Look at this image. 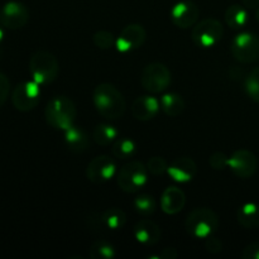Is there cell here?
<instances>
[{"label": "cell", "mask_w": 259, "mask_h": 259, "mask_svg": "<svg viewBox=\"0 0 259 259\" xmlns=\"http://www.w3.org/2000/svg\"><path fill=\"white\" fill-rule=\"evenodd\" d=\"M93 101L96 110L109 120L123 118L126 111V101L123 94L111 83H100L93 91Z\"/></svg>", "instance_id": "cell-1"}, {"label": "cell", "mask_w": 259, "mask_h": 259, "mask_svg": "<svg viewBox=\"0 0 259 259\" xmlns=\"http://www.w3.org/2000/svg\"><path fill=\"white\" fill-rule=\"evenodd\" d=\"M77 109L73 100L67 96H55L47 103L45 110V118L48 125L57 131L68 129L75 125Z\"/></svg>", "instance_id": "cell-2"}, {"label": "cell", "mask_w": 259, "mask_h": 259, "mask_svg": "<svg viewBox=\"0 0 259 259\" xmlns=\"http://www.w3.org/2000/svg\"><path fill=\"white\" fill-rule=\"evenodd\" d=\"M219 228V217L209 207H197L187 215L185 229L187 234L196 239H206L214 235Z\"/></svg>", "instance_id": "cell-3"}, {"label": "cell", "mask_w": 259, "mask_h": 259, "mask_svg": "<svg viewBox=\"0 0 259 259\" xmlns=\"http://www.w3.org/2000/svg\"><path fill=\"white\" fill-rule=\"evenodd\" d=\"M29 72L33 80L40 86L48 85L57 78L60 65L53 53L40 50L30 57Z\"/></svg>", "instance_id": "cell-4"}, {"label": "cell", "mask_w": 259, "mask_h": 259, "mask_svg": "<svg viewBox=\"0 0 259 259\" xmlns=\"http://www.w3.org/2000/svg\"><path fill=\"white\" fill-rule=\"evenodd\" d=\"M116 181L121 191L134 194L146 186L148 181V168L142 162L131 161L119 169Z\"/></svg>", "instance_id": "cell-5"}, {"label": "cell", "mask_w": 259, "mask_h": 259, "mask_svg": "<svg viewBox=\"0 0 259 259\" xmlns=\"http://www.w3.org/2000/svg\"><path fill=\"white\" fill-rule=\"evenodd\" d=\"M172 81V73L166 65L153 62L143 68L141 83L146 91L151 94H161L168 89Z\"/></svg>", "instance_id": "cell-6"}, {"label": "cell", "mask_w": 259, "mask_h": 259, "mask_svg": "<svg viewBox=\"0 0 259 259\" xmlns=\"http://www.w3.org/2000/svg\"><path fill=\"white\" fill-rule=\"evenodd\" d=\"M224 28L215 18H205L192 27L191 38L201 48H211L222 40Z\"/></svg>", "instance_id": "cell-7"}, {"label": "cell", "mask_w": 259, "mask_h": 259, "mask_svg": "<svg viewBox=\"0 0 259 259\" xmlns=\"http://www.w3.org/2000/svg\"><path fill=\"white\" fill-rule=\"evenodd\" d=\"M233 57L240 63H253L259 60V37L254 33L242 32L230 43Z\"/></svg>", "instance_id": "cell-8"}, {"label": "cell", "mask_w": 259, "mask_h": 259, "mask_svg": "<svg viewBox=\"0 0 259 259\" xmlns=\"http://www.w3.org/2000/svg\"><path fill=\"white\" fill-rule=\"evenodd\" d=\"M40 85L32 81L18 83L12 93V103L17 110L27 113L33 110L39 104Z\"/></svg>", "instance_id": "cell-9"}, {"label": "cell", "mask_w": 259, "mask_h": 259, "mask_svg": "<svg viewBox=\"0 0 259 259\" xmlns=\"http://www.w3.org/2000/svg\"><path fill=\"white\" fill-rule=\"evenodd\" d=\"M28 22H29V10L23 3L8 2L0 9V24L7 29H22Z\"/></svg>", "instance_id": "cell-10"}, {"label": "cell", "mask_w": 259, "mask_h": 259, "mask_svg": "<svg viewBox=\"0 0 259 259\" xmlns=\"http://www.w3.org/2000/svg\"><path fill=\"white\" fill-rule=\"evenodd\" d=\"M229 168L239 179H249L258 171V158L248 149H238L229 157Z\"/></svg>", "instance_id": "cell-11"}, {"label": "cell", "mask_w": 259, "mask_h": 259, "mask_svg": "<svg viewBox=\"0 0 259 259\" xmlns=\"http://www.w3.org/2000/svg\"><path fill=\"white\" fill-rule=\"evenodd\" d=\"M116 174V164L109 156H98L93 158L86 168V177L93 184H105Z\"/></svg>", "instance_id": "cell-12"}, {"label": "cell", "mask_w": 259, "mask_h": 259, "mask_svg": "<svg viewBox=\"0 0 259 259\" xmlns=\"http://www.w3.org/2000/svg\"><path fill=\"white\" fill-rule=\"evenodd\" d=\"M200 9L191 0H182L176 3L169 10V18L176 27L187 29L199 22Z\"/></svg>", "instance_id": "cell-13"}, {"label": "cell", "mask_w": 259, "mask_h": 259, "mask_svg": "<svg viewBox=\"0 0 259 259\" xmlns=\"http://www.w3.org/2000/svg\"><path fill=\"white\" fill-rule=\"evenodd\" d=\"M147 39V32L143 25L129 24L120 32L116 38L115 47L120 53H129L136 51L144 45Z\"/></svg>", "instance_id": "cell-14"}, {"label": "cell", "mask_w": 259, "mask_h": 259, "mask_svg": "<svg viewBox=\"0 0 259 259\" xmlns=\"http://www.w3.org/2000/svg\"><path fill=\"white\" fill-rule=\"evenodd\" d=\"M167 174L174 181L180 184H186L194 180L197 174L196 162L189 157H179L168 164Z\"/></svg>", "instance_id": "cell-15"}, {"label": "cell", "mask_w": 259, "mask_h": 259, "mask_svg": "<svg viewBox=\"0 0 259 259\" xmlns=\"http://www.w3.org/2000/svg\"><path fill=\"white\" fill-rule=\"evenodd\" d=\"M159 109H161V104H159L158 99H156L154 96L144 95L134 99L131 110L137 120L148 121L158 114Z\"/></svg>", "instance_id": "cell-16"}, {"label": "cell", "mask_w": 259, "mask_h": 259, "mask_svg": "<svg viewBox=\"0 0 259 259\" xmlns=\"http://www.w3.org/2000/svg\"><path fill=\"white\" fill-rule=\"evenodd\" d=\"M134 238L143 245H154L161 239V228L151 219H142L133 228Z\"/></svg>", "instance_id": "cell-17"}, {"label": "cell", "mask_w": 259, "mask_h": 259, "mask_svg": "<svg viewBox=\"0 0 259 259\" xmlns=\"http://www.w3.org/2000/svg\"><path fill=\"white\" fill-rule=\"evenodd\" d=\"M186 205V195L181 189L176 186H169L162 192L161 209L167 215H176Z\"/></svg>", "instance_id": "cell-18"}, {"label": "cell", "mask_w": 259, "mask_h": 259, "mask_svg": "<svg viewBox=\"0 0 259 259\" xmlns=\"http://www.w3.org/2000/svg\"><path fill=\"white\" fill-rule=\"evenodd\" d=\"M65 142L71 152L82 153L88 149L90 139H89L88 133L82 128L72 125L65 131Z\"/></svg>", "instance_id": "cell-19"}, {"label": "cell", "mask_w": 259, "mask_h": 259, "mask_svg": "<svg viewBox=\"0 0 259 259\" xmlns=\"http://www.w3.org/2000/svg\"><path fill=\"white\" fill-rule=\"evenodd\" d=\"M238 223L245 229L259 227V205L255 202H245L238 209Z\"/></svg>", "instance_id": "cell-20"}, {"label": "cell", "mask_w": 259, "mask_h": 259, "mask_svg": "<svg viewBox=\"0 0 259 259\" xmlns=\"http://www.w3.org/2000/svg\"><path fill=\"white\" fill-rule=\"evenodd\" d=\"M225 23L229 28L234 30L243 29L249 22V14L247 8L239 4H233L225 12Z\"/></svg>", "instance_id": "cell-21"}, {"label": "cell", "mask_w": 259, "mask_h": 259, "mask_svg": "<svg viewBox=\"0 0 259 259\" xmlns=\"http://www.w3.org/2000/svg\"><path fill=\"white\" fill-rule=\"evenodd\" d=\"M159 104L163 113L168 116H179L185 110V100L179 94H164L162 95Z\"/></svg>", "instance_id": "cell-22"}, {"label": "cell", "mask_w": 259, "mask_h": 259, "mask_svg": "<svg viewBox=\"0 0 259 259\" xmlns=\"http://www.w3.org/2000/svg\"><path fill=\"white\" fill-rule=\"evenodd\" d=\"M100 222L106 229L120 230L126 224V215L121 209L111 207L100 215Z\"/></svg>", "instance_id": "cell-23"}, {"label": "cell", "mask_w": 259, "mask_h": 259, "mask_svg": "<svg viewBox=\"0 0 259 259\" xmlns=\"http://www.w3.org/2000/svg\"><path fill=\"white\" fill-rule=\"evenodd\" d=\"M119 132L115 126L110 124H99L93 131V139L96 144L106 147L113 144L118 139Z\"/></svg>", "instance_id": "cell-24"}, {"label": "cell", "mask_w": 259, "mask_h": 259, "mask_svg": "<svg viewBox=\"0 0 259 259\" xmlns=\"http://www.w3.org/2000/svg\"><path fill=\"white\" fill-rule=\"evenodd\" d=\"M114 157L118 159H129L136 154L137 144L131 138H118L111 148Z\"/></svg>", "instance_id": "cell-25"}, {"label": "cell", "mask_w": 259, "mask_h": 259, "mask_svg": "<svg viewBox=\"0 0 259 259\" xmlns=\"http://www.w3.org/2000/svg\"><path fill=\"white\" fill-rule=\"evenodd\" d=\"M89 255L93 259H113L115 258L116 250L109 242L96 240L90 245Z\"/></svg>", "instance_id": "cell-26"}, {"label": "cell", "mask_w": 259, "mask_h": 259, "mask_svg": "<svg viewBox=\"0 0 259 259\" xmlns=\"http://www.w3.org/2000/svg\"><path fill=\"white\" fill-rule=\"evenodd\" d=\"M133 206L138 214L143 215V217H149V215L154 214L157 209L156 200L152 195L141 194L134 199Z\"/></svg>", "instance_id": "cell-27"}, {"label": "cell", "mask_w": 259, "mask_h": 259, "mask_svg": "<svg viewBox=\"0 0 259 259\" xmlns=\"http://www.w3.org/2000/svg\"><path fill=\"white\" fill-rule=\"evenodd\" d=\"M245 91L253 101L259 104V66L249 72L245 77Z\"/></svg>", "instance_id": "cell-28"}, {"label": "cell", "mask_w": 259, "mask_h": 259, "mask_svg": "<svg viewBox=\"0 0 259 259\" xmlns=\"http://www.w3.org/2000/svg\"><path fill=\"white\" fill-rule=\"evenodd\" d=\"M93 42L100 50H109L115 46L116 38L114 37L113 33L108 32V30H99L93 35Z\"/></svg>", "instance_id": "cell-29"}, {"label": "cell", "mask_w": 259, "mask_h": 259, "mask_svg": "<svg viewBox=\"0 0 259 259\" xmlns=\"http://www.w3.org/2000/svg\"><path fill=\"white\" fill-rule=\"evenodd\" d=\"M147 168L148 172H151L154 176H159V175H163L167 172L168 168V163H167L166 159L163 157H152L148 162H147Z\"/></svg>", "instance_id": "cell-30"}, {"label": "cell", "mask_w": 259, "mask_h": 259, "mask_svg": "<svg viewBox=\"0 0 259 259\" xmlns=\"http://www.w3.org/2000/svg\"><path fill=\"white\" fill-rule=\"evenodd\" d=\"M209 164L211 166V168L217 169V171H223L229 167V157L223 152H215L210 156Z\"/></svg>", "instance_id": "cell-31"}, {"label": "cell", "mask_w": 259, "mask_h": 259, "mask_svg": "<svg viewBox=\"0 0 259 259\" xmlns=\"http://www.w3.org/2000/svg\"><path fill=\"white\" fill-rule=\"evenodd\" d=\"M10 93V82L4 73L0 72V108L5 104V101L9 98Z\"/></svg>", "instance_id": "cell-32"}, {"label": "cell", "mask_w": 259, "mask_h": 259, "mask_svg": "<svg viewBox=\"0 0 259 259\" xmlns=\"http://www.w3.org/2000/svg\"><path fill=\"white\" fill-rule=\"evenodd\" d=\"M205 248L207 249V252L211 253V254H218L223 250V243L218 239L214 235H210L209 238H206V242H205Z\"/></svg>", "instance_id": "cell-33"}, {"label": "cell", "mask_w": 259, "mask_h": 259, "mask_svg": "<svg viewBox=\"0 0 259 259\" xmlns=\"http://www.w3.org/2000/svg\"><path fill=\"white\" fill-rule=\"evenodd\" d=\"M243 259H259V242L247 245L242 252Z\"/></svg>", "instance_id": "cell-34"}, {"label": "cell", "mask_w": 259, "mask_h": 259, "mask_svg": "<svg viewBox=\"0 0 259 259\" xmlns=\"http://www.w3.org/2000/svg\"><path fill=\"white\" fill-rule=\"evenodd\" d=\"M177 255H179V253H177L176 249H174V248H166L159 254V259H176Z\"/></svg>", "instance_id": "cell-35"}, {"label": "cell", "mask_w": 259, "mask_h": 259, "mask_svg": "<svg viewBox=\"0 0 259 259\" xmlns=\"http://www.w3.org/2000/svg\"><path fill=\"white\" fill-rule=\"evenodd\" d=\"M229 76L232 80H240V78H243V76H244V72H243V70H240V67H238V66H233L229 70Z\"/></svg>", "instance_id": "cell-36"}, {"label": "cell", "mask_w": 259, "mask_h": 259, "mask_svg": "<svg viewBox=\"0 0 259 259\" xmlns=\"http://www.w3.org/2000/svg\"><path fill=\"white\" fill-rule=\"evenodd\" d=\"M242 3L245 8H249V9L259 7V0H242Z\"/></svg>", "instance_id": "cell-37"}, {"label": "cell", "mask_w": 259, "mask_h": 259, "mask_svg": "<svg viewBox=\"0 0 259 259\" xmlns=\"http://www.w3.org/2000/svg\"><path fill=\"white\" fill-rule=\"evenodd\" d=\"M4 37H5V32H4V27L0 24V47H2V43L4 42Z\"/></svg>", "instance_id": "cell-38"}, {"label": "cell", "mask_w": 259, "mask_h": 259, "mask_svg": "<svg viewBox=\"0 0 259 259\" xmlns=\"http://www.w3.org/2000/svg\"><path fill=\"white\" fill-rule=\"evenodd\" d=\"M255 18H257V20L259 22V7L257 8V12H255Z\"/></svg>", "instance_id": "cell-39"}, {"label": "cell", "mask_w": 259, "mask_h": 259, "mask_svg": "<svg viewBox=\"0 0 259 259\" xmlns=\"http://www.w3.org/2000/svg\"><path fill=\"white\" fill-rule=\"evenodd\" d=\"M0 53H2V50H0Z\"/></svg>", "instance_id": "cell-40"}]
</instances>
